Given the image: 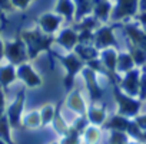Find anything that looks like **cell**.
Listing matches in <instances>:
<instances>
[{"mask_svg":"<svg viewBox=\"0 0 146 144\" xmlns=\"http://www.w3.org/2000/svg\"><path fill=\"white\" fill-rule=\"evenodd\" d=\"M20 38L25 40L29 52V58L35 59L39 56L40 52L49 50L50 45L54 42V38L47 36L42 32V29H25L20 32Z\"/></svg>","mask_w":146,"mask_h":144,"instance_id":"obj_1","label":"cell"},{"mask_svg":"<svg viewBox=\"0 0 146 144\" xmlns=\"http://www.w3.org/2000/svg\"><path fill=\"white\" fill-rule=\"evenodd\" d=\"M5 58L16 66L25 62H29L30 58H29V52H27V46L25 40L22 38H17L12 42H6L5 43Z\"/></svg>","mask_w":146,"mask_h":144,"instance_id":"obj_2","label":"cell"},{"mask_svg":"<svg viewBox=\"0 0 146 144\" xmlns=\"http://www.w3.org/2000/svg\"><path fill=\"white\" fill-rule=\"evenodd\" d=\"M60 62L63 63V66L66 68L67 71V75L64 78V87L66 88H70L73 85V82H75V77L79 71H83V68L88 65L76 52H70L69 55L66 56H60L59 58Z\"/></svg>","mask_w":146,"mask_h":144,"instance_id":"obj_3","label":"cell"},{"mask_svg":"<svg viewBox=\"0 0 146 144\" xmlns=\"http://www.w3.org/2000/svg\"><path fill=\"white\" fill-rule=\"evenodd\" d=\"M113 95H115V100L117 102V114L119 115H123V117H132L139 110V102L135 101L130 95H125L122 91H120V87L117 84L113 85Z\"/></svg>","mask_w":146,"mask_h":144,"instance_id":"obj_4","label":"cell"},{"mask_svg":"<svg viewBox=\"0 0 146 144\" xmlns=\"http://www.w3.org/2000/svg\"><path fill=\"white\" fill-rule=\"evenodd\" d=\"M25 100H26V94H25V89H22L17 94L16 100L6 108V115L9 118L12 128L22 127V117H23L22 114H23V108H25Z\"/></svg>","mask_w":146,"mask_h":144,"instance_id":"obj_5","label":"cell"},{"mask_svg":"<svg viewBox=\"0 0 146 144\" xmlns=\"http://www.w3.org/2000/svg\"><path fill=\"white\" fill-rule=\"evenodd\" d=\"M137 3L139 0H116L112 7L110 20L119 22L127 16H133L137 12Z\"/></svg>","mask_w":146,"mask_h":144,"instance_id":"obj_6","label":"cell"},{"mask_svg":"<svg viewBox=\"0 0 146 144\" xmlns=\"http://www.w3.org/2000/svg\"><path fill=\"white\" fill-rule=\"evenodd\" d=\"M17 79L22 81L27 88H39L43 84L40 75L32 68L29 62H25L17 66Z\"/></svg>","mask_w":146,"mask_h":144,"instance_id":"obj_7","label":"cell"},{"mask_svg":"<svg viewBox=\"0 0 146 144\" xmlns=\"http://www.w3.org/2000/svg\"><path fill=\"white\" fill-rule=\"evenodd\" d=\"M82 75L85 78V82L88 85L89 94H90V100L92 102H99L102 100L103 95V89L100 88L99 82H98V77H96V69H93L92 66L86 65L82 71Z\"/></svg>","mask_w":146,"mask_h":144,"instance_id":"obj_8","label":"cell"},{"mask_svg":"<svg viewBox=\"0 0 146 144\" xmlns=\"http://www.w3.org/2000/svg\"><path fill=\"white\" fill-rule=\"evenodd\" d=\"M115 36H113V29L112 26H100L98 30H95V39L93 45L96 49L102 50L106 48L115 46Z\"/></svg>","mask_w":146,"mask_h":144,"instance_id":"obj_9","label":"cell"},{"mask_svg":"<svg viewBox=\"0 0 146 144\" xmlns=\"http://www.w3.org/2000/svg\"><path fill=\"white\" fill-rule=\"evenodd\" d=\"M60 22H62V16H59L54 12H47V13H43L39 17V28L42 29L43 33L53 35L59 30Z\"/></svg>","mask_w":146,"mask_h":144,"instance_id":"obj_10","label":"cell"},{"mask_svg":"<svg viewBox=\"0 0 146 144\" xmlns=\"http://www.w3.org/2000/svg\"><path fill=\"white\" fill-rule=\"evenodd\" d=\"M66 107L69 110H72L73 112H76L78 115H80V117H86V114H88V105H86L85 98L82 97V94H80L79 89L72 91L67 95V98H66Z\"/></svg>","mask_w":146,"mask_h":144,"instance_id":"obj_11","label":"cell"},{"mask_svg":"<svg viewBox=\"0 0 146 144\" xmlns=\"http://www.w3.org/2000/svg\"><path fill=\"white\" fill-rule=\"evenodd\" d=\"M54 42L67 50H75V48L79 45V33L73 28H66L57 35V38H54Z\"/></svg>","mask_w":146,"mask_h":144,"instance_id":"obj_12","label":"cell"},{"mask_svg":"<svg viewBox=\"0 0 146 144\" xmlns=\"http://www.w3.org/2000/svg\"><path fill=\"white\" fill-rule=\"evenodd\" d=\"M137 77H139V71H136V69H132V71L127 72V74H125V77H123V79L120 82V89H123L130 97L136 95L137 89H139Z\"/></svg>","mask_w":146,"mask_h":144,"instance_id":"obj_13","label":"cell"},{"mask_svg":"<svg viewBox=\"0 0 146 144\" xmlns=\"http://www.w3.org/2000/svg\"><path fill=\"white\" fill-rule=\"evenodd\" d=\"M117 58L119 53L116 50V48H106L102 49L99 53V61L102 63V66L110 72H116V65H117Z\"/></svg>","mask_w":146,"mask_h":144,"instance_id":"obj_14","label":"cell"},{"mask_svg":"<svg viewBox=\"0 0 146 144\" xmlns=\"http://www.w3.org/2000/svg\"><path fill=\"white\" fill-rule=\"evenodd\" d=\"M112 7H113V3H110V0H95V6H93V13L92 15L99 22L106 23L110 19Z\"/></svg>","mask_w":146,"mask_h":144,"instance_id":"obj_15","label":"cell"},{"mask_svg":"<svg viewBox=\"0 0 146 144\" xmlns=\"http://www.w3.org/2000/svg\"><path fill=\"white\" fill-rule=\"evenodd\" d=\"M88 120L90 124L93 125H105L106 121V110L103 105H98V102H93L90 107H88V114H86Z\"/></svg>","mask_w":146,"mask_h":144,"instance_id":"obj_16","label":"cell"},{"mask_svg":"<svg viewBox=\"0 0 146 144\" xmlns=\"http://www.w3.org/2000/svg\"><path fill=\"white\" fill-rule=\"evenodd\" d=\"M17 79V66L13 63H5L0 65V87L6 88L13 81Z\"/></svg>","mask_w":146,"mask_h":144,"instance_id":"obj_17","label":"cell"},{"mask_svg":"<svg viewBox=\"0 0 146 144\" xmlns=\"http://www.w3.org/2000/svg\"><path fill=\"white\" fill-rule=\"evenodd\" d=\"M53 12L62 17L72 20L76 16V5L73 0H57V5L54 6Z\"/></svg>","mask_w":146,"mask_h":144,"instance_id":"obj_18","label":"cell"},{"mask_svg":"<svg viewBox=\"0 0 146 144\" xmlns=\"http://www.w3.org/2000/svg\"><path fill=\"white\" fill-rule=\"evenodd\" d=\"M22 127L26 130H36L43 127L42 122V115H40V110H35V111H29L22 117Z\"/></svg>","mask_w":146,"mask_h":144,"instance_id":"obj_19","label":"cell"},{"mask_svg":"<svg viewBox=\"0 0 146 144\" xmlns=\"http://www.w3.org/2000/svg\"><path fill=\"white\" fill-rule=\"evenodd\" d=\"M76 5V16L75 20L80 22L83 17L89 16L93 13V6H95V0H75Z\"/></svg>","mask_w":146,"mask_h":144,"instance_id":"obj_20","label":"cell"},{"mask_svg":"<svg viewBox=\"0 0 146 144\" xmlns=\"http://www.w3.org/2000/svg\"><path fill=\"white\" fill-rule=\"evenodd\" d=\"M82 137H83L85 144H99L102 138V131L98 125L89 124L88 128L82 133Z\"/></svg>","mask_w":146,"mask_h":144,"instance_id":"obj_21","label":"cell"},{"mask_svg":"<svg viewBox=\"0 0 146 144\" xmlns=\"http://www.w3.org/2000/svg\"><path fill=\"white\" fill-rule=\"evenodd\" d=\"M133 58L129 53H120L117 58V65H116V72L117 74H127L133 68Z\"/></svg>","mask_w":146,"mask_h":144,"instance_id":"obj_22","label":"cell"},{"mask_svg":"<svg viewBox=\"0 0 146 144\" xmlns=\"http://www.w3.org/2000/svg\"><path fill=\"white\" fill-rule=\"evenodd\" d=\"M10 122H9V118L7 115H2L0 117V138H2L3 141H6L7 144H15L13 138H12V134H10Z\"/></svg>","mask_w":146,"mask_h":144,"instance_id":"obj_23","label":"cell"},{"mask_svg":"<svg viewBox=\"0 0 146 144\" xmlns=\"http://www.w3.org/2000/svg\"><path fill=\"white\" fill-rule=\"evenodd\" d=\"M56 110H57V108H56L53 104H44V105H42V108H40V115H42L43 127L53 122V118H54V115H56Z\"/></svg>","mask_w":146,"mask_h":144,"instance_id":"obj_24","label":"cell"},{"mask_svg":"<svg viewBox=\"0 0 146 144\" xmlns=\"http://www.w3.org/2000/svg\"><path fill=\"white\" fill-rule=\"evenodd\" d=\"M80 131L76 128V127H70L67 134H64L62 137V141L60 144H80Z\"/></svg>","mask_w":146,"mask_h":144,"instance_id":"obj_25","label":"cell"},{"mask_svg":"<svg viewBox=\"0 0 146 144\" xmlns=\"http://www.w3.org/2000/svg\"><path fill=\"white\" fill-rule=\"evenodd\" d=\"M33 0H12V5L15 9H19V10H26L30 5H32Z\"/></svg>","mask_w":146,"mask_h":144,"instance_id":"obj_26","label":"cell"},{"mask_svg":"<svg viewBox=\"0 0 146 144\" xmlns=\"http://www.w3.org/2000/svg\"><path fill=\"white\" fill-rule=\"evenodd\" d=\"M6 108H7V105H6L5 91H3V88H2V87H0V117L6 114Z\"/></svg>","mask_w":146,"mask_h":144,"instance_id":"obj_27","label":"cell"},{"mask_svg":"<svg viewBox=\"0 0 146 144\" xmlns=\"http://www.w3.org/2000/svg\"><path fill=\"white\" fill-rule=\"evenodd\" d=\"M13 9L12 0H0V10H10Z\"/></svg>","mask_w":146,"mask_h":144,"instance_id":"obj_28","label":"cell"},{"mask_svg":"<svg viewBox=\"0 0 146 144\" xmlns=\"http://www.w3.org/2000/svg\"><path fill=\"white\" fill-rule=\"evenodd\" d=\"M2 56H5V43L2 42V36H0V59Z\"/></svg>","mask_w":146,"mask_h":144,"instance_id":"obj_29","label":"cell"},{"mask_svg":"<svg viewBox=\"0 0 146 144\" xmlns=\"http://www.w3.org/2000/svg\"><path fill=\"white\" fill-rule=\"evenodd\" d=\"M50 144H60V141H52Z\"/></svg>","mask_w":146,"mask_h":144,"instance_id":"obj_30","label":"cell"},{"mask_svg":"<svg viewBox=\"0 0 146 144\" xmlns=\"http://www.w3.org/2000/svg\"><path fill=\"white\" fill-rule=\"evenodd\" d=\"M0 144H7V143H6V141H3L2 138H0Z\"/></svg>","mask_w":146,"mask_h":144,"instance_id":"obj_31","label":"cell"},{"mask_svg":"<svg viewBox=\"0 0 146 144\" xmlns=\"http://www.w3.org/2000/svg\"><path fill=\"white\" fill-rule=\"evenodd\" d=\"M127 144H136V143H127Z\"/></svg>","mask_w":146,"mask_h":144,"instance_id":"obj_32","label":"cell"},{"mask_svg":"<svg viewBox=\"0 0 146 144\" xmlns=\"http://www.w3.org/2000/svg\"><path fill=\"white\" fill-rule=\"evenodd\" d=\"M0 15H2V13H0Z\"/></svg>","mask_w":146,"mask_h":144,"instance_id":"obj_33","label":"cell"}]
</instances>
